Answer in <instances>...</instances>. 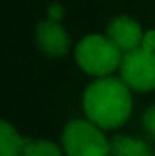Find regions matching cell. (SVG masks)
Here are the masks:
<instances>
[{"label":"cell","mask_w":155,"mask_h":156,"mask_svg":"<svg viewBox=\"0 0 155 156\" xmlns=\"http://www.w3.org/2000/svg\"><path fill=\"white\" fill-rule=\"evenodd\" d=\"M133 109L131 89L119 76L95 78L82 94V111L100 129H117L128 122Z\"/></svg>","instance_id":"cell-1"},{"label":"cell","mask_w":155,"mask_h":156,"mask_svg":"<svg viewBox=\"0 0 155 156\" xmlns=\"http://www.w3.org/2000/svg\"><path fill=\"white\" fill-rule=\"evenodd\" d=\"M124 53L112 42L108 35H88L75 47L78 67L95 78L110 76L120 67Z\"/></svg>","instance_id":"cell-2"},{"label":"cell","mask_w":155,"mask_h":156,"mask_svg":"<svg viewBox=\"0 0 155 156\" xmlns=\"http://www.w3.org/2000/svg\"><path fill=\"white\" fill-rule=\"evenodd\" d=\"M60 144L66 156H112V140L88 118L71 120L62 131Z\"/></svg>","instance_id":"cell-3"},{"label":"cell","mask_w":155,"mask_h":156,"mask_svg":"<svg viewBox=\"0 0 155 156\" xmlns=\"http://www.w3.org/2000/svg\"><path fill=\"white\" fill-rule=\"evenodd\" d=\"M120 78L137 93L155 91V53L144 47L124 53L120 62Z\"/></svg>","instance_id":"cell-4"},{"label":"cell","mask_w":155,"mask_h":156,"mask_svg":"<svg viewBox=\"0 0 155 156\" xmlns=\"http://www.w3.org/2000/svg\"><path fill=\"white\" fill-rule=\"evenodd\" d=\"M39 49L49 58H62L70 51V37L60 22L44 20L40 22L35 33Z\"/></svg>","instance_id":"cell-5"},{"label":"cell","mask_w":155,"mask_h":156,"mask_svg":"<svg viewBox=\"0 0 155 156\" xmlns=\"http://www.w3.org/2000/svg\"><path fill=\"white\" fill-rule=\"evenodd\" d=\"M106 35L112 38V42L115 44L122 53L139 49L141 44H142V38H144V31H142L141 24L135 18L126 16V15L115 16L108 24Z\"/></svg>","instance_id":"cell-6"},{"label":"cell","mask_w":155,"mask_h":156,"mask_svg":"<svg viewBox=\"0 0 155 156\" xmlns=\"http://www.w3.org/2000/svg\"><path fill=\"white\" fill-rule=\"evenodd\" d=\"M112 156H155L146 140L119 134L112 140Z\"/></svg>","instance_id":"cell-7"},{"label":"cell","mask_w":155,"mask_h":156,"mask_svg":"<svg viewBox=\"0 0 155 156\" xmlns=\"http://www.w3.org/2000/svg\"><path fill=\"white\" fill-rule=\"evenodd\" d=\"M28 138H24L9 122H0V156H22Z\"/></svg>","instance_id":"cell-8"},{"label":"cell","mask_w":155,"mask_h":156,"mask_svg":"<svg viewBox=\"0 0 155 156\" xmlns=\"http://www.w3.org/2000/svg\"><path fill=\"white\" fill-rule=\"evenodd\" d=\"M22 156H64L62 145L51 140H33L28 138Z\"/></svg>","instance_id":"cell-9"},{"label":"cell","mask_w":155,"mask_h":156,"mask_svg":"<svg viewBox=\"0 0 155 156\" xmlns=\"http://www.w3.org/2000/svg\"><path fill=\"white\" fill-rule=\"evenodd\" d=\"M142 129L146 131V134L155 142V105H150L144 113H142Z\"/></svg>","instance_id":"cell-10"},{"label":"cell","mask_w":155,"mask_h":156,"mask_svg":"<svg viewBox=\"0 0 155 156\" xmlns=\"http://www.w3.org/2000/svg\"><path fill=\"white\" fill-rule=\"evenodd\" d=\"M47 18L49 20H55V22H60L64 18V7L60 4H51L47 7Z\"/></svg>","instance_id":"cell-11"},{"label":"cell","mask_w":155,"mask_h":156,"mask_svg":"<svg viewBox=\"0 0 155 156\" xmlns=\"http://www.w3.org/2000/svg\"><path fill=\"white\" fill-rule=\"evenodd\" d=\"M141 47H144V49L153 51L155 53V29H148V31H144V38H142Z\"/></svg>","instance_id":"cell-12"}]
</instances>
